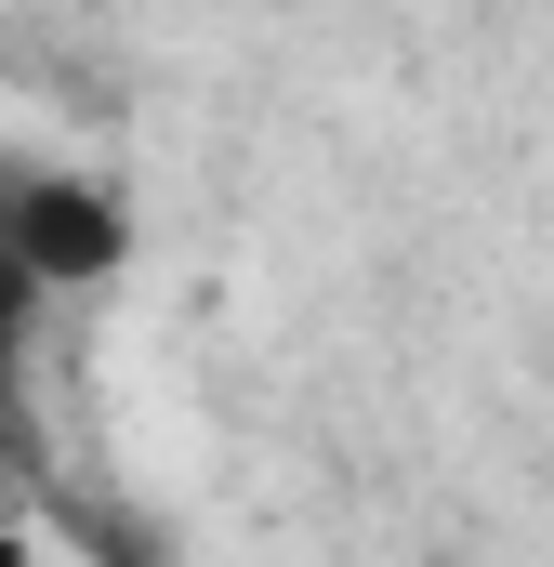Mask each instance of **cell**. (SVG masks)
I'll use <instances>...</instances> for the list:
<instances>
[{
	"mask_svg": "<svg viewBox=\"0 0 554 567\" xmlns=\"http://www.w3.org/2000/svg\"><path fill=\"white\" fill-rule=\"evenodd\" d=\"M0 238H13V265L53 290V278H106L120 265V198L106 185H80V172H0Z\"/></svg>",
	"mask_w": 554,
	"mask_h": 567,
	"instance_id": "obj_1",
	"label": "cell"
}]
</instances>
